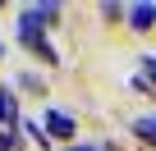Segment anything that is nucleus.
I'll return each instance as SVG.
<instances>
[{
	"label": "nucleus",
	"mask_w": 156,
	"mask_h": 151,
	"mask_svg": "<svg viewBox=\"0 0 156 151\" xmlns=\"http://www.w3.org/2000/svg\"><path fill=\"white\" fill-rule=\"evenodd\" d=\"M46 137H55V142H69L73 133H78V124H73V115H64V110H46Z\"/></svg>",
	"instance_id": "obj_3"
},
{
	"label": "nucleus",
	"mask_w": 156,
	"mask_h": 151,
	"mask_svg": "<svg viewBox=\"0 0 156 151\" xmlns=\"http://www.w3.org/2000/svg\"><path fill=\"white\" fill-rule=\"evenodd\" d=\"M124 19L133 23V32H147V28H156V5H151V0H138V5H124Z\"/></svg>",
	"instance_id": "obj_4"
},
{
	"label": "nucleus",
	"mask_w": 156,
	"mask_h": 151,
	"mask_svg": "<svg viewBox=\"0 0 156 151\" xmlns=\"http://www.w3.org/2000/svg\"><path fill=\"white\" fill-rule=\"evenodd\" d=\"M133 137L156 146V115H142V119H133Z\"/></svg>",
	"instance_id": "obj_6"
},
{
	"label": "nucleus",
	"mask_w": 156,
	"mask_h": 151,
	"mask_svg": "<svg viewBox=\"0 0 156 151\" xmlns=\"http://www.w3.org/2000/svg\"><path fill=\"white\" fill-rule=\"evenodd\" d=\"M19 41H23V46H28V50L41 60V64H60V50L51 46V37H46L41 28H28V23H19Z\"/></svg>",
	"instance_id": "obj_2"
},
{
	"label": "nucleus",
	"mask_w": 156,
	"mask_h": 151,
	"mask_svg": "<svg viewBox=\"0 0 156 151\" xmlns=\"http://www.w3.org/2000/svg\"><path fill=\"white\" fill-rule=\"evenodd\" d=\"M60 14H64V9L55 5V0H37V5H23V9H19V23H28V28H41V32H46V28H55V23H60Z\"/></svg>",
	"instance_id": "obj_1"
},
{
	"label": "nucleus",
	"mask_w": 156,
	"mask_h": 151,
	"mask_svg": "<svg viewBox=\"0 0 156 151\" xmlns=\"http://www.w3.org/2000/svg\"><path fill=\"white\" fill-rule=\"evenodd\" d=\"M23 128H28V137H32L37 146H51V137H46V128H37V124H23Z\"/></svg>",
	"instance_id": "obj_9"
},
{
	"label": "nucleus",
	"mask_w": 156,
	"mask_h": 151,
	"mask_svg": "<svg viewBox=\"0 0 156 151\" xmlns=\"http://www.w3.org/2000/svg\"><path fill=\"white\" fill-rule=\"evenodd\" d=\"M19 83H23V87H32V92H37V96H41V92H46V87H41V78H37V73H23V78H19Z\"/></svg>",
	"instance_id": "obj_10"
},
{
	"label": "nucleus",
	"mask_w": 156,
	"mask_h": 151,
	"mask_svg": "<svg viewBox=\"0 0 156 151\" xmlns=\"http://www.w3.org/2000/svg\"><path fill=\"white\" fill-rule=\"evenodd\" d=\"M0 55H5V41H0Z\"/></svg>",
	"instance_id": "obj_13"
},
{
	"label": "nucleus",
	"mask_w": 156,
	"mask_h": 151,
	"mask_svg": "<svg viewBox=\"0 0 156 151\" xmlns=\"http://www.w3.org/2000/svg\"><path fill=\"white\" fill-rule=\"evenodd\" d=\"M69 151H106L101 142H87V146H69Z\"/></svg>",
	"instance_id": "obj_12"
},
{
	"label": "nucleus",
	"mask_w": 156,
	"mask_h": 151,
	"mask_svg": "<svg viewBox=\"0 0 156 151\" xmlns=\"http://www.w3.org/2000/svg\"><path fill=\"white\" fill-rule=\"evenodd\" d=\"M142 78H147L151 92H156V55H142Z\"/></svg>",
	"instance_id": "obj_8"
},
{
	"label": "nucleus",
	"mask_w": 156,
	"mask_h": 151,
	"mask_svg": "<svg viewBox=\"0 0 156 151\" xmlns=\"http://www.w3.org/2000/svg\"><path fill=\"white\" fill-rule=\"evenodd\" d=\"M14 146H19V137H14V128H9V133H0V151H14Z\"/></svg>",
	"instance_id": "obj_11"
},
{
	"label": "nucleus",
	"mask_w": 156,
	"mask_h": 151,
	"mask_svg": "<svg viewBox=\"0 0 156 151\" xmlns=\"http://www.w3.org/2000/svg\"><path fill=\"white\" fill-rule=\"evenodd\" d=\"M129 87H133L138 96H156V92H151V83L142 78V73H129Z\"/></svg>",
	"instance_id": "obj_7"
},
{
	"label": "nucleus",
	"mask_w": 156,
	"mask_h": 151,
	"mask_svg": "<svg viewBox=\"0 0 156 151\" xmlns=\"http://www.w3.org/2000/svg\"><path fill=\"white\" fill-rule=\"evenodd\" d=\"M14 124H19V96L9 87H0V133H9Z\"/></svg>",
	"instance_id": "obj_5"
}]
</instances>
